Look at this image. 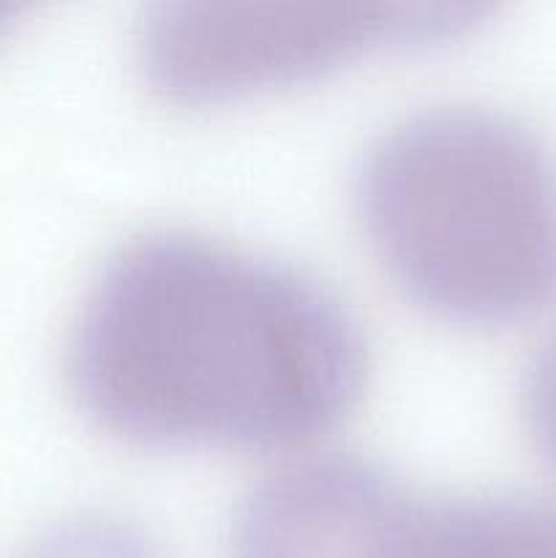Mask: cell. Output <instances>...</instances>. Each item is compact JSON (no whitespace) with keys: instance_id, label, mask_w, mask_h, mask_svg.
<instances>
[{"instance_id":"cell-1","label":"cell","mask_w":556,"mask_h":558,"mask_svg":"<svg viewBox=\"0 0 556 558\" xmlns=\"http://www.w3.org/2000/svg\"><path fill=\"white\" fill-rule=\"evenodd\" d=\"M365 371V336L338 294L194 229L120 245L69 332L82 407L142 439L298 445L352 409Z\"/></svg>"},{"instance_id":"cell-2","label":"cell","mask_w":556,"mask_h":558,"mask_svg":"<svg viewBox=\"0 0 556 558\" xmlns=\"http://www.w3.org/2000/svg\"><path fill=\"white\" fill-rule=\"evenodd\" d=\"M358 207L390 276L442 314L516 319L556 298V153L516 114H403L360 163Z\"/></svg>"},{"instance_id":"cell-3","label":"cell","mask_w":556,"mask_h":558,"mask_svg":"<svg viewBox=\"0 0 556 558\" xmlns=\"http://www.w3.org/2000/svg\"><path fill=\"white\" fill-rule=\"evenodd\" d=\"M467 11L431 0H172L142 25L140 60L161 90L221 96L314 74Z\"/></svg>"},{"instance_id":"cell-4","label":"cell","mask_w":556,"mask_h":558,"mask_svg":"<svg viewBox=\"0 0 556 558\" xmlns=\"http://www.w3.org/2000/svg\"><path fill=\"white\" fill-rule=\"evenodd\" d=\"M11 558H167L161 545L125 518L76 512L38 529Z\"/></svg>"},{"instance_id":"cell-5","label":"cell","mask_w":556,"mask_h":558,"mask_svg":"<svg viewBox=\"0 0 556 558\" xmlns=\"http://www.w3.org/2000/svg\"><path fill=\"white\" fill-rule=\"evenodd\" d=\"M521 412L534 445L556 466V330L529 357L521 381Z\"/></svg>"},{"instance_id":"cell-6","label":"cell","mask_w":556,"mask_h":558,"mask_svg":"<svg viewBox=\"0 0 556 558\" xmlns=\"http://www.w3.org/2000/svg\"><path fill=\"white\" fill-rule=\"evenodd\" d=\"M5 11H9V5H3V3H0V20H3V14H5Z\"/></svg>"}]
</instances>
